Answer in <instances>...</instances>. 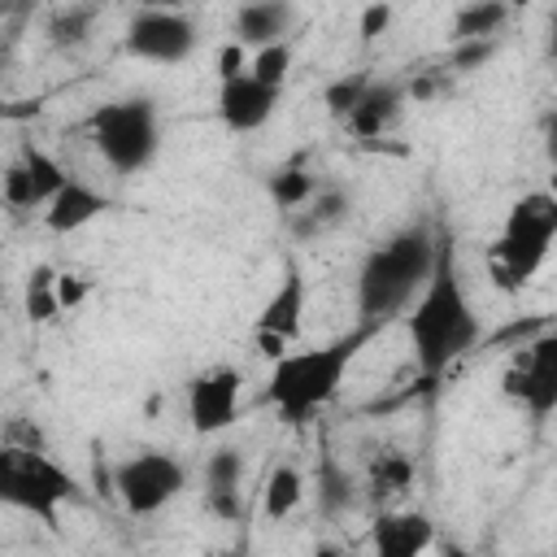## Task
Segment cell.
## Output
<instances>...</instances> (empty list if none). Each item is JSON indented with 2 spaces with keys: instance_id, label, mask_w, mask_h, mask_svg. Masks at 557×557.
<instances>
[{
  "instance_id": "35",
  "label": "cell",
  "mask_w": 557,
  "mask_h": 557,
  "mask_svg": "<svg viewBox=\"0 0 557 557\" xmlns=\"http://www.w3.org/2000/svg\"><path fill=\"white\" fill-rule=\"evenodd\" d=\"M9 113H13V109H9V100H4V96H0V122H4V117H9Z\"/></svg>"
},
{
  "instance_id": "3",
  "label": "cell",
  "mask_w": 557,
  "mask_h": 557,
  "mask_svg": "<svg viewBox=\"0 0 557 557\" xmlns=\"http://www.w3.org/2000/svg\"><path fill=\"white\" fill-rule=\"evenodd\" d=\"M379 326L370 322H357L348 335L331 339V344H318V348H300V352H283L270 361V379H265V396L270 405L278 409L283 422H309L322 405L335 400L348 366L357 361V352L370 344Z\"/></svg>"
},
{
  "instance_id": "21",
  "label": "cell",
  "mask_w": 557,
  "mask_h": 557,
  "mask_svg": "<svg viewBox=\"0 0 557 557\" xmlns=\"http://www.w3.org/2000/svg\"><path fill=\"white\" fill-rule=\"evenodd\" d=\"M339 218H348V196L335 191V187H326V191H313V196L300 205L296 231H300V235H318L322 226H335Z\"/></svg>"
},
{
  "instance_id": "1",
  "label": "cell",
  "mask_w": 557,
  "mask_h": 557,
  "mask_svg": "<svg viewBox=\"0 0 557 557\" xmlns=\"http://www.w3.org/2000/svg\"><path fill=\"white\" fill-rule=\"evenodd\" d=\"M405 326H409L418 370L426 379H440L457 357H466L479 344V313L466 296V283H461L448 235H440L431 278L422 283V292L405 309Z\"/></svg>"
},
{
  "instance_id": "16",
  "label": "cell",
  "mask_w": 557,
  "mask_h": 557,
  "mask_svg": "<svg viewBox=\"0 0 557 557\" xmlns=\"http://www.w3.org/2000/svg\"><path fill=\"white\" fill-rule=\"evenodd\" d=\"M400 100H405V87H400V83H374V78H370V87L361 91V100L352 104V113L344 117V126H348L352 135H361V139H374V135H383L387 122L400 113Z\"/></svg>"
},
{
  "instance_id": "27",
  "label": "cell",
  "mask_w": 557,
  "mask_h": 557,
  "mask_svg": "<svg viewBox=\"0 0 557 557\" xmlns=\"http://www.w3.org/2000/svg\"><path fill=\"white\" fill-rule=\"evenodd\" d=\"M0 191H4V200H9L13 209H39L35 183H30V174H26V165H22V161L4 170V183H0Z\"/></svg>"
},
{
  "instance_id": "36",
  "label": "cell",
  "mask_w": 557,
  "mask_h": 557,
  "mask_svg": "<svg viewBox=\"0 0 557 557\" xmlns=\"http://www.w3.org/2000/svg\"><path fill=\"white\" fill-rule=\"evenodd\" d=\"M505 4H509V9H527L531 0H505Z\"/></svg>"
},
{
  "instance_id": "31",
  "label": "cell",
  "mask_w": 557,
  "mask_h": 557,
  "mask_svg": "<svg viewBox=\"0 0 557 557\" xmlns=\"http://www.w3.org/2000/svg\"><path fill=\"white\" fill-rule=\"evenodd\" d=\"M387 26H392V4H387V0H374V4H366V13H361V26H357V30H361V39L370 44V39H379Z\"/></svg>"
},
{
  "instance_id": "7",
  "label": "cell",
  "mask_w": 557,
  "mask_h": 557,
  "mask_svg": "<svg viewBox=\"0 0 557 557\" xmlns=\"http://www.w3.org/2000/svg\"><path fill=\"white\" fill-rule=\"evenodd\" d=\"M183 487H187V470L170 453H157V448H144V453L117 461V470H113V492L126 505V513H135V518L161 513Z\"/></svg>"
},
{
  "instance_id": "9",
  "label": "cell",
  "mask_w": 557,
  "mask_h": 557,
  "mask_svg": "<svg viewBox=\"0 0 557 557\" xmlns=\"http://www.w3.org/2000/svg\"><path fill=\"white\" fill-rule=\"evenodd\" d=\"M126 52L152 65H178L196 52V22L183 9H139L126 26Z\"/></svg>"
},
{
  "instance_id": "6",
  "label": "cell",
  "mask_w": 557,
  "mask_h": 557,
  "mask_svg": "<svg viewBox=\"0 0 557 557\" xmlns=\"http://www.w3.org/2000/svg\"><path fill=\"white\" fill-rule=\"evenodd\" d=\"M87 131H91V144L104 157V165L117 174L148 170L161 148V117H157V104L144 96L100 104L87 117Z\"/></svg>"
},
{
  "instance_id": "5",
  "label": "cell",
  "mask_w": 557,
  "mask_h": 557,
  "mask_svg": "<svg viewBox=\"0 0 557 557\" xmlns=\"http://www.w3.org/2000/svg\"><path fill=\"white\" fill-rule=\"evenodd\" d=\"M78 500V483L48 453L26 444H0V505L39 518L44 527H61V509Z\"/></svg>"
},
{
  "instance_id": "25",
  "label": "cell",
  "mask_w": 557,
  "mask_h": 557,
  "mask_svg": "<svg viewBox=\"0 0 557 557\" xmlns=\"http://www.w3.org/2000/svg\"><path fill=\"white\" fill-rule=\"evenodd\" d=\"M239 479H244V457H239V448H218V453H209V461H205V492L239 487Z\"/></svg>"
},
{
  "instance_id": "30",
  "label": "cell",
  "mask_w": 557,
  "mask_h": 557,
  "mask_svg": "<svg viewBox=\"0 0 557 557\" xmlns=\"http://www.w3.org/2000/svg\"><path fill=\"white\" fill-rule=\"evenodd\" d=\"M205 509L222 522H239L244 518V496L239 487H226V492H205Z\"/></svg>"
},
{
  "instance_id": "33",
  "label": "cell",
  "mask_w": 557,
  "mask_h": 557,
  "mask_svg": "<svg viewBox=\"0 0 557 557\" xmlns=\"http://www.w3.org/2000/svg\"><path fill=\"white\" fill-rule=\"evenodd\" d=\"M248 65H244V44L239 39H231L222 52H218V78H235V74H244Z\"/></svg>"
},
{
  "instance_id": "17",
  "label": "cell",
  "mask_w": 557,
  "mask_h": 557,
  "mask_svg": "<svg viewBox=\"0 0 557 557\" xmlns=\"http://www.w3.org/2000/svg\"><path fill=\"white\" fill-rule=\"evenodd\" d=\"M300 500H305V474L296 466H274L261 487V513L270 522H283L300 509Z\"/></svg>"
},
{
  "instance_id": "28",
  "label": "cell",
  "mask_w": 557,
  "mask_h": 557,
  "mask_svg": "<svg viewBox=\"0 0 557 557\" xmlns=\"http://www.w3.org/2000/svg\"><path fill=\"white\" fill-rule=\"evenodd\" d=\"M87 26H91V9H70V13H61L48 30H52L57 44H83V39H87Z\"/></svg>"
},
{
  "instance_id": "13",
  "label": "cell",
  "mask_w": 557,
  "mask_h": 557,
  "mask_svg": "<svg viewBox=\"0 0 557 557\" xmlns=\"http://www.w3.org/2000/svg\"><path fill=\"white\" fill-rule=\"evenodd\" d=\"M370 544L379 557H418L435 544V522L418 509H383L370 522Z\"/></svg>"
},
{
  "instance_id": "22",
  "label": "cell",
  "mask_w": 557,
  "mask_h": 557,
  "mask_svg": "<svg viewBox=\"0 0 557 557\" xmlns=\"http://www.w3.org/2000/svg\"><path fill=\"white\" fill-rule=\"evenodd\" d=\"M287 70H292V44H287V39L257 48V52H252V61H248V74H252L257 83L274 87V91H283V83H287Z\"/></svg>"
},
{
  "instance_id": "4",
  "label": "cell",
  "mask_w": 557,
  "mask_h": 557,
  "mask_svg": "<svg viewBox=\"0 0 557 557\" xmlns=\"http://www.w3.org/2000/svg\"><path fill=\"white\" fill-rule=\"evenodd\" d=\"M553 239H557V196L553 191H527V196H518L509 205V213H505L500 239L487 252V265H492L496 287L500 292L527 287L540 274V265L548 261Z\"/></svg>"
},
{
  "instance_id": "26",
  "label": "cell",
  "mask_w": 557,
  "mask_h": 557,
  "mask_svg": "<svg viewBox=\"0 0 557 557\" xmlns=\"http://www.w3.org/2000/svg\"><path fill=\"white\" fill-rule=\"evenodd\" d=\"M318 500H322V509L326 513H335V509H344L348 500H352V483L335 470V461L331 457H322V474H318Z\"/></svg>"
},
{
  "instance_id": "2",
  "label": "cell",
  "mask_w": 557,
  "mask_h": 557,
  "mask_svg": "<svg viewBox=\"0 0 557 557\" xmlns=\"http://www.w3.org/2000/svg\"><path fill=\"white\" fill-rule=\"evenodd\" d=\"M435 248H440V235L426 222H413V226L396 231L392 239H383L379 248H370V257L361 261V274H357L361 322L387 326L392 318H400L413 305V296L422 292V283L431 278Z\"/></svg>"
},
{
  "instance_id": "15",
  "label": "cell",
  "mask_w": 557,
  "mask_h": 557,
  "mask_svg": "<svg viewBox=\"0 0 557 557\" xmlns=\"http://www.w3.org/2000/svg\"><path fill=\"white\" fill-rule=\"evenodd\" d=\"M292 0H244L239 4V17H235V39L244 48H265V44H278L287 39L292 30Z\"/></svg>"
},
{
  "instance_id": "11",
  "label": "cell",
  "mask_w": 557,
  "mask_h": 557,
  "mask_svg": "<svg viewBox=\"0 0 557 557\" xmlns=\"http://www.w3.org/2000/svg\"><path fill=\"white\" fill-rule=\"evenodd\" d=\"M239 396L244 379L235 366H213L187 383V418L196 435H222L239 418Z\"/></svg>"
},
{
  "instance_id": "18",
  "label": "cell",
  "mask_w": 557,
  "mask_h": 557,
  "mask_svg": "<svg viewBox=\"0 0 557 557\" xmlns=\"http://www.w3.org/2000/svg\"><path fill=\"white\" fill-rule=\"evenodd\" d=\"M509 17L505 0H470L453 13V44L457 39H492Z\"/></svg>"
},
{
  "instance_id": "12",
  "label": "cell",
  "mask_w": 557,
  "mask_h": 557,
  "mask_svg": "<svg viewBox=\"0 0 557 557\" xmlns=\"http://www.w3.org/2000/svg\"><path fill=\"white\" fill-rule=\"evenodd\" d=\"M278 109V91L257 83L248 70L235 74V78H222L218 87V117L235 131V135H248V131H261Z\"/></svg>"
},
{
  "instance_id": "32",
  "label": "cell",
  "mask_w": 557,
  "mask_h": 557,
  "mask_svg": "<svg viewBox=\"0 0 557 557\" xmlns=\"http://www.w3.org/2000/svg\"><path fill=\"white\" fill-rule=\"evenodd\" d=\"M87 292H91L87 278H78V274H57V305H61V313H65V309H78V305L87 300Z\"/></svg>"
},
{
  "instance_id": "19",
  "label": "cell",
  "mask_w": 557,
  "mask_h": 557,
  "mask_svg": "<svg viewBox=\"0 0 557 557\" xmlns=\"http://www.w3.org/2000/svg\"><path fill=\"white\" fill-rule=\"evenodd\" d=\"M22 313H26L35 326H44V322H52V318L61 313V305H57V270H52L48 261H39V265L26 274Z\"/></svg>"
},
{
  "instance_id": "8",
  "label": "cell",
  "mask_w": 557,
  "mask_h": 557,
  "mask_svg": "<svg viewBox=\"0 0 557 557\" xmlns=\"http://www.w3.org/2000/svg\"><path fill=\"white\" fill-rule=\"evenodd\" d=\"M505 396L509 400H522L535 418H548L557 409V335L544 331L513 352L509 370H505Z\"/></svg>"
},
{
  "instance_id": "10",
  "label": "cell",
  "mask_w": 557,
  "mask_h": 557,
  "mask_svg": "<svg viewBox=\"0 0 557 557\" xmlns=\"http://www.w3.org/2000/svg\"><path fill=\"white\" fill-rule=\"evenodd\" d=\"M305 300H309V283H305L300 265L287 261L278 287L265 296V305H261V313H257V326H252V339H257L261 357L274 361V357L287 352V344H292V339L300 335V326H305Z\"/></svg>"
},
{
  "instance_id": "23",
  "label": "cell",
  "mask_w": 557,
  "mask_h": 557,
  "mask_svg": "<svg viewBox=\"0 0 557 557\" xmlns=\"http://www.w3.org/2000/svg\"><path fill=\"white\" fill-rule=\"evenodd\" d=\"M366 87H370V74H366V70H352V74L331 78V83H326V91H322L326 113H331L335 122H344V117L352 113V104L361 100V91H366Z\"/></svg>"
},
{
  "instance_id": "20",
  "label": "cell",
  "mask_w": 557,
  "mask_h": 557,
  "mask_svg": "<svg viewBox=\"0 0 557 557\" xmlns=\"http://www.w3.org/2000/svg\"><path fill=\"white\" fill-rule=\"evenodd\" d=\"M409 483H413V461H409L405 453L387 448V453H379V457L370 461V496H374V500L405 496Z\"/></svg>"
},
{
  "instance_id": "14",
  "label": "cell",
  "mask_w": 557,
  "mask_h": 557,
  "mask_svg": "<svg viewBox=\"0 0 557 557\" xmlns=\"http://www.w3.org/2000/svg\"><path fill=\"white\" fill-rule=\"evenodd\" d=\"M104 209H109V196H104V191H96V187L83 183V178H65V183L48 196V205H44V226H48L52 235H74V231H83L87 222H96Z\"/></svg>"
},
{
  "instance_id": "24",
  "label": "cell",
  "mask_w": 557,
  "mask_h": 557,
  "mask_svg": "<svg viewBox=\"0 0 557 557\" xmlns=\"http://www.w3.org/2000/svg\"><path fill=\"white\" fill-rule=\"evenodd\" d=\"M313 191H318V183H313V174L300 170V165H287V170H278V174L270 178V196H274L278 209H300Z\"/></svg>"
},
{
  "instance_id": "34",
  "label": "cell",
  "mask_w": 557,
  "mask_h": 557,
  "mask_svg": "<svg viewBox=\"0 0 557 557\" xmlns=\"http://www.w3.org/2000/svg\"><path fill=\"white\" fill-rule=\"evenodd\" d=\"M139 4H144V9H178L183 0H139Z\"/></svg>"
},
{
  "instance_id": "29",
  "label": "cell",
  "mask_w": 557,
  "mask_h": 557,
  "mask_svg": "<svg viewBox=\"0 0 557 557\" xmlns=\"http://www.w3.org/2000/svg\"><path fill=\"white\" fill-rule=\"evenodd\" d=\"M492 52H496L492 39H457L448 65H453V70H479L483 61H492Z\"/></svg>"
}]
</instances>
